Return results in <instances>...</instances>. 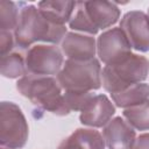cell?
I'll return each mask as SVG.
<instances>
[{"label":"cell","mask_w":149,"mask_h":149,"mask_svg":"<svg viewBox=\"0 0 149 149\" xmlns=\"http://www.w3.org/2000/svg\"><path fill=\"white\" fill-rule=\"evenodd\" d=\"M64 33V26L51 23L34 6H27L21 10L15 36L17 44L26 48L36 40L58 42Z\"/></svg>","instance_id":"cell-1"},{"label":"cell","mask_w":149,"mask_h":149,"mask_svg":"<svg viewBox=\"0 0 149 149\" xmlns=\"http://www.w3.org/2000/svg\"><path fill=\"white\" fill-rule=\"evenodd\" d=\"M148 68L149 63L144 57L130 54L105 66L102 71L104 87L111 94L121 92L128 86L136 85L137 81L146 79Z\"/></svg>","instance_id":"cell-2"},{"label":"cell","mask_w":149,"mask_h":149,"mask_svg":"<svg viewBox=\"0 0 149 149\" xmlns=\"http://www.w3.org/2000/svg\"><path fill=\"white\" fill-rule=\"evenodd\" d=\"M56 84L57 83L52 78L26 77L17 83V88L35 105H38L52 113L64 115L68 114L70 109L62 98Z\"/></svg>","instance_id":"cell-3"},{"label":"cell","mask_w":149,"mask_h":149,"mask_svg":"<svg viewBox=\"0 0 149 149\" xmlns=\"http://www.w3.org/2000/svg\"><path fill=\"white\" fill-rule=\"evenodd\" d=\"M119 17L118 7L107 1L78 2L77 10L70 20V27L83 31L95 34L98 29L106 28L116 22Z\"/></svg>","instance_id":"cell-4"},{"label":"cell","mask_w":149,"mask_h":149,"mask_svg":"<svg viewBox=\"0 0 149 149\" xmlns=\"http://www.w3.org/2000/svg\"><path fill=\"white\" fill-rule=\"evenodd\" d=\"M99 73L100 66L94 58L88 61L69 59L58 74V81L66 91L86 92V90L100 87Z\"/></svg>","instance_id":"cell-5"},{"label":"cell","mask_w":149,"mask_h":149,"mask_svg":"<svg viewBox=\"0 0 149 149\" xmlns=\"http://www.w3.org/2000/svg\"><path fill=\"white\" fill-rule=\"evenodd\" d=\"M129 42L122 29L115 28L104 33L98 41L99 56L106 63L111 64L127 57L129 54Z\"/></svg>","instance_id":"cell-6"},{"label":"cell","mask_w":149,"mask_h":149,"mask_svg":"<svg viewBox=\"0 0 149 149\" xmlns=\"http://www.w3.org/2000/svg\"><path fill=\"white\" fill-rule=\"evenodd\" d=\"M121 28L132 47L140 51L149 50V19L142 12L127 13L121 21Z\"/></svg>","instance_id":"cell-7"},{"label":"cell","mask_w":149,"mask_h":149,"mask_svg":"<svg viewBox=\"0 0 149 149\" xmlns=\"http://www.w3.org/2000/svg\"><path fill=\"white\" fill-rule=\"evenodd\" d=\"M61 64L62 55L55 47H34L27 57V68L35 73H55L58 71Z\"/></svg>","instance_id":"cell-8"},{"label":"cell","mask_w":149,"mask_h":149,"mask_svg":"<svg viewBox=\"0 0 149 149\" xmlns=\"http://www.w3.org/2000/svg\"><path fill=\"white\" fill-rule=\"evenodd\" d=\"M114 112V107L105 95H93L83 107L80 121L84 125L100 127L108 121Z\"/></svg>","instance_id":"cell-9"},{"label":"cell","mask_w":149,"mask_h":149,"mask_svg":"<svg viewBox=\"0 0 149 149\" xmlns=\"http://www.w3.org/2000/svg\"><path fill=\"white\" fill-rule=\"evenodd\" d=\"M109 149H130L135 142L134 130L121 119H114L104 130Z\"/></svg>","instance_id":"cell-10"},{"label":"cell","mask_w":149,"mask_h":149,"mask_svg":"<svg viewBox=\"0 0 149 149\" xmlns=\"http://www.w3.org/2000/svg\"><path fill=\"white\" fill-rule=\"evenodd\" d=\"M58 149H105V144L97 130L77 129L59 144Z\"/></svg>","instance_id":"cell-11"},{"label":"cell","mask_w":149,"mask_h":149,"mask_svg":"<svg viewBox=\"0 0 149 149\" xmlns=\"http://www.w3.org/2000/svg\"><path fill=\"white\" fill-rule=\"evenodd\" d=\"M64 52L74 61H88L94 55V40L87 36L68 34L63 43Z\"/></svg>","instance_id":"cell-12"},{"label":"cell","mask_w":149,"mask_h":149,"mask_svg":"<svg viewBox=\"0 0 149 149\" xmlns=\"http://www.w3.org/2000/svg\"><path fill=\"white\" fill-rule=\"evenodd\" d=\"M76 6L77 3L72 1H43L38 3L40 13L48 21L57 26H63L70 19Z\"/></svg>","instance_id":"cell-13"},{"label":"cell","mask_w":149,"mask_h":149,"mask_svg":"<svg viewBox=\"0 0 149 149\" xmlns=\"http://www.w3.org/2000/svg\"><path fill=\"white\" fill-rule=\"evenodd\" d=\"M148 97H149V86L146 84H136L130 88H126L118 93H112V98L120 107L142 104L146 101Z\"/></svg>","instance_id":"cell-14"},{"label":"cell","mask_w":149,"mask_h":149,"mask_svg":"<svg viewBox=\"0 0 149 149\" xmlns=\"http://www.w3.org/2000/svg\"><path fill=\"white\" fill-rule=\"evenodd\" d=\"M128 122L139 129L149 128V100L140 104L137 107H132L123 112Z\"/></svg>","instance_id":"cell-15"},{"label":"cell","mask_w":149,"mask_h":149,"mask_svg":"<svg viewBox=\"0 0 149 149\" xmlns=\"http://www.w3.org/2000/svg\"><path fill=\"white\" fill-rule=\"evenodd\" d=\"M133 149H149V134L141 135L134 146Z\"/></svg>","instance_id":"cell-16"}]
</instances>
